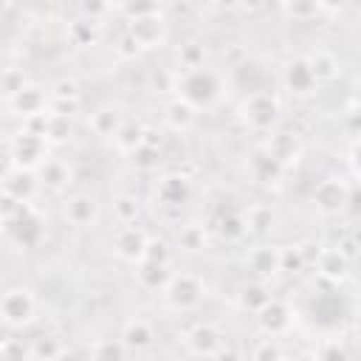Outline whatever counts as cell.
<instances>
[{
  "label": "cell",
  "mask_w": 361,
  "mask_h": 361,
  "mask_svg": "<svg viewBox=\"0 0 361 361\" xmlns=\"http://www.w3.org/2000/svg\"><path fill=\"white\" fill-rule=\"evenodd\" d=\"M0 313H3L6 322L20 324V322H28V319H31L34 302H31V296H28L25 290H8V293L3 296V302H0Z\"/></svg>",
  "instance_id": "7a4b0ae2"
},
{
  "label": "cell",
  "mask_w": 361,
  "mask_h": 361,
  "mask_svg": "<svg viewBox=\"0 0 361 361\" xmlns=\"http://www.w3.org/2000/svg\"><path fill=\"white\" fill-rule=\"evenodd\" d=\"M214 341H217V336L212 333V327H197L195 336H192V344H195L200 353H212Z\"/></svg>",
  "instance_id": "30bf717a"
},
{
  "label": "cell",
  "mask_w": 361,
  "mask_h": 361,
  "mask_svg": "<svg viewBox=\"0 0 361 361\" xmlns=\"http://www.w3.org/2000/svg\"><path fill=\"white\" fill-rule=\"evenodd\" d=\"M149 338H152V333H149V327L144 322L130 324V330H127V341L130 344H149Z\"/></svg>",
  "instance_id": "8fae6325"
},
{
  "label": "cell",
  "mask_w": 361,
  "mask_h": 361,
  "mask_svg": "<svg viewBox=\"0 0 361 361\" xmlns=\"http://www.w3.org/2000/svg\"><path fill=\"white\" fill-rule=\"evenodd\" d=\"M251 265H254L257 274H274V271L279 268V254L262 248V251H257V254L251 257Z\"/></svg>",
  "instance_id": "9c48e42d"
},
{
  "label": "cell",
  "mask_w": 361,
  "mask_h": 361,
  "mask_svg": "<svg viewBox=\"0 0 361 361\" xmlns=\"http://www.w3.org/2000/svg\"><path fill=\"white\" fill-rule=\"evenodd\" d=\"M183 96L195 104H209L217 96V79L214 73L203 71V68H192L183 79Z\"/></svg>",
  "instance_id": "6da1fadb"
},
{
  "label": "cell",
  "mask_w": 361,
  "mask_h": 361,
  "mask_svg": "<svg viewBox=\"0 0 361 361\" xmlns=\"http://www.w3.org/2000/svg\"><path fill=\"white\" fill-rule=\"evenodd\" d=\"M319 6H327V8H338V6H344L347 0H316Z\"/></svg>",
  "instance_id": "5bb4252c"
},
{
  "label": "cell",
  "mask_w": 361,
  "mask_h": 361,
  "mask_svg": "<svg viewBox=\"0 0 361 361\" xmlns=\"http://www.w3.org/2000/svg\"><path fill=\"white\" fill-rule=\"evenodd\" d=\"M6 3H8V0H0V8H3V6H6Z\"/></svg>",
  "instance_id": "2e32d148"
},
{
  "label": "cell",
  "mask_w": 361,
  "mask_h": 361,
  "mask_svg": "<svg viewBox=\"0 0 361 361\" xmlns=\"http://www.w3.org/2000/svg\"><path fill=\"white\" fill-rule=\"evenodd\" d=\"M259 313H262L259 322H262L271 333H276V330H282V327L288 324V310H285V305H279V302H265Z\"/></svg>",
  "instance_id": "5b68a950"
},
{
  "label": "cell",
  "mask_w": 361,
  "mask_h": 361,
  "mask_svg": "<svg viewBox=\"0 0 361 361\" xmlns=\"http://www.w3.org/2000/svg\"><path fill=\"white\" fill-rule=\"evenodd\" d=\"M217 3H220V6H234L237 0H217Z\"/></svg>",
  "instance_id": "9a60e30c"
},
{
  "label": "cell",
  "mask_w": 361,
  "mask_h": 361,
  "mask_svg": "<svg viewBox=\"0 0 361 361\" xmlns=\"http://www.w3.org/2000/svg\"><path fill=\"white\" fill-rule=\"evenodd\" d=\"M245 110H248V118H251L257 127H268V124L274 121V116H276V104H274L268 96H254V99L245 104Z\"/></svg>",
  "instance_id": "277c9868"
},
{
  "label": "cell",
  "mask_w": 361,
  "mask_h": 361,
  "mask_svg": "<svg viewBox=\"0 0 361 361\" xmlns=\"http://www.w3.org/2000/svg\"><path fill=\"white\" fill-rule=\"evenodd\" d=\"M93 212H96V206H93V200H90L87 195H79V197H73V200L65 206V214H68L71 223H76V226L87 223V220L93 217Z\"/></svg>",
  "instance_id": "8992f818"
},
{
  "label": "cell",
  "mask_w": 361,
  "mask_h": 361,
  "mask_svg": "<svg viewBox=\"0 0 361 361\" xmlns=\"http://www.w3.org/2000/svg\"><path fill=\"white\" fill-rule=\"evenodd\" d=\"M316 8H319L316 0H290V11H293L296 17H310Z\"/></svg>",
  "instance_id": "4fadbf2b"
},
{
  "label": "cell",
  "mask_w": 361,
  "mask_h": 361,
  "mask_svg": "<svg viewBox=\"0 0 361 361\" xmlns=\"http://www.w3.org/2000/svg\"><path fill=\"white\" fill-rule=\"evenodd\" d=\"M169 299L178 305V307H192L197 299H200V282L195 276H178L169 288Z\"/></svg>",
  "instance_id": "3957f363"
},
{
  "label": "cell",
  "mask_w": 361,
  "mask_h": 361,
  "mask_svg": "<svg viewBox=\"0 0 361 361\" xmlns=\"http://www.w3.org/2000/svg\"><path fill=\"white\" fill-rule=\"evenodd\" d=\"M313 82H316V76H313L310 65H305V62H296V65H290V68H288V85H290L293 90L305 93V90H307Z\"/></svg>",
  "instance_id": "52a82bcc"
},
{
  "label": "cell",
  "mask_w": 361,
  "mask_h": 361,
  "mask_svg": "<svg viewBox=\"0 0 361 361\" xmlns=\"http://www.w3.org/2000/svg\"><path fill=\"white\" fill-rule=\"evenodd\" d=\"M39 104H42V96L37 90H31V87H20L17 96H14V107L23 110V113H37Z\"/></svg>",
  "instance_id": "ba28073f"
},
{
  "label": "cell",
  "mask_w": 361,
  "mask_h": 361,
  "mask_svg": "<svg viewBox=\"0 0 361 361\" xmlns=\"http://www.w3.org/2000/svg\"><path fill=\"white\" fill-rule=\"evenodd\" d=\"M42 178L51 183V186H62L68 178H65V169L59 166V164H45L42 166Z\"/></svg>",
  "instance_id": "7c38bea8"
}]
</instances>
